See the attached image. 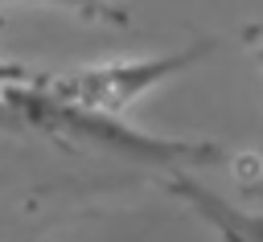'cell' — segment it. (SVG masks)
Returning <instances> with one entry per match:
<instances>
[{"label": "cell", "mask_w": 263, "mask_h": 242, "mask_svg": "<svg viewBox=\"0 0 263 242\" xmlns=\"http://www.w3.org/2000/svg\"><path fill=\"white\" fill-rule=\"evenodd\" d=\"M4 103L12 123L37 127L62 144H78V148H95V152H111L119 160H136V164H152V168H189V164H210L222 160V148L210 139H173V135H148L140 127H132L123 115H95V111H74V107H58L49 98H41L37 90H29L21 82V70L8 74L4 82Z\"/></svg>", "instance_id": "6da1fadb"}, {"label": "cell", "mask_w": 263, "mask_h": 242, "mask_svg": "<svg viewBox=\"0 0 263 242\" xmlns=\"http://www.w3.org/2000/svg\"><path fill=\"white\" fill-rule=\"evenodd\" d=\"M214 49H218V41L205 37V41H193V45H181L168 53H152V57H123V62L82 66V70H66V74H21V82L58 107L95 111V115H127V107L136 98H144L148 90L164 86L168 78L193 70Z\"/></svg>", "instance_id": "7a4b0ae2"}, {"label": "cell", "mask_w": 263, "mask_h": 242, "mask_svg": "<svg viewBox=\"0 0 263 242\" xmlns=\"http://www.w3.org/2000/svg\"><path fill=\"white\" fill-rule=\"evenodd\" d=\"M168 189H173L222 242H263V213L242 209V205L210 193L205 185H197V180L185 176V172H173V176H168Z\"/></svg>", "instance_id": "3957f363"}, {"label": "cell", "mask_w": 263, "mask_h": 242, "mask_svg": "<svg viewBox=\"0 0 263 242\" xmlns=\"http://www.w3.org/2000/svg\"><path fill=\"white\" fill-rule=\"evenodd\" d=\"M21 4H45V8H62L70 16H82V21H103V25H123L127 16L107 4V0H21Z\"/></svg>", "instance_id": "277c9868"}, {"label": "cell", "mask_w": 263, "mask_h": 242, "mask_svg": "<svg viewBox=\"0 0 263 242\" xmlns=\"http://www.w3.org/2000/svg\"><path fill=\"white\" fill-rule=\"evenodd\" d=\"M8 74H12V70H4V66H0V123H12L8 103H4V82H8Z\"/></svg>", "instance_id": "5b68a950"}, {"label": "cell", "mask_w": 263, "mask_h": 242, "mask_svg": "<svg viewBox=\"0 0 263 242\" xmlns=\"http://www.w3.org/2000/svg\"><path fill=\"white\" fill-rule=\"evenodd\" d=\"M0 4H4V0H0Z\"/></svg>", "instance_id": "8992f818"}]
</instances>
